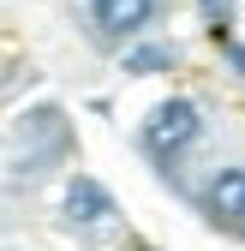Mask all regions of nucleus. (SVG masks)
<instances>
[{
  "label": "nucleus",
  "mask_w": 245,
  "mask_h": 251,
  "mask_svg": "<svg viewBox=\"0 0 245 251\" xmlns=\"http://www.w3.org/2000/svg\"><path fill=\"white\" fill-rule=\"evenodd\" d=\"M197 132H203V114H197V102H186V96L162 102L156 114L144 120V144H149V155H179V150H192Z\"/></svg>",
  "instance_id": "1"
},
{
  "label": "nucleus",
  "mask_w": 245,
  "mask_h": 251,
  "mask_svg": "<svg viewBox=\"0 0 245 251\" xmlns=\"http://www.w3.org/2000/svg\"><path fill=\"white\" fill-rule=\"evenodd\" d=\"M90 18H96V30H108V36H138V30L156 18V0H90Z\"/></svg>",
  "instance_id": "2"
},
{
  "label": "nucleus",
  "mask_w": 245,
  "mask_h": 251,
  "mask_svg": "<svg viewBox=\"0 0 245 251\" xmlns=\"http://www.w3.org/2000/svg\"><path fill=\"white\" fill-rule=\"evenodd\" d=\"M203 209L216 222H239L245 227V168H221L216 179L203 185Z\"/></svg>",
  "instance_id": "3"
},
{
  "label": "nucleus",
  "mask_w": 245,
  "mask_h": 251,
  "mask_svg": "<svg viewBox=\"0 0 245 251\" xmlns=\"http://www.w3.org/2000/svg\"><path fill=\"white\" fill-rule=\"evenodd\" d=\"M66 215H72L78 227H102L108 215H114V198H108L90 174H78V179L66 185Z\"/></svg>",
  "instance_id": "4"
},
{
  "label": "nucleus",
  "mask_w": 245,
  "mask_h": 251,
  "mask_svg": "<svg viewBox=\"0 0 245 251\" xmlns=\"http://www.w3.org/2000/svg\"><path fill=\"white\" fill-rule=\"evenodd\" d=\"M173 66V48H132L126 54V72H162Z\"/></svg>",
  "instance_id": "5"
},
{
  "label": "nucleus",
  "mask_w": 245,
  "mask_h": 251,
  "mask_svg": "<svg viewBox=\"0 0 245 251\" xmlns=\"http://www.w3.org/2000/svg\"><path fill=\"white\" fill-rule=\"evenodd\" d=\"M203 12H209V18L221 24V18H227V0H203Z\"/></svg>",
  "instance_id": "6"
}]
</instances>
